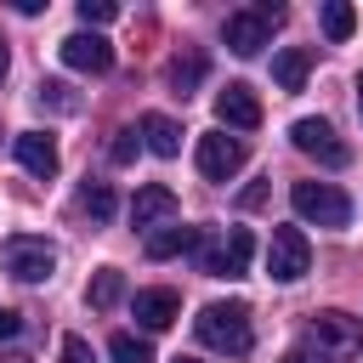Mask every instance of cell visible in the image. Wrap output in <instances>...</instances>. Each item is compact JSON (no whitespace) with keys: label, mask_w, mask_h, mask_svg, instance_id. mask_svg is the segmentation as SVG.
I'll return each instance as SVG.
<instances>
[{"label":"cell","mask_w":363,"mask_h":363,"mask_svg":"<svg viewBox=\"0 0 363 363\" xmlns=\"http://www.w3.org/2000/svg\"><path fill=\"white\" fill-rule=\"evenodd\" d=\"M193 335L210 352H227V357H244L255 346V329H250V306L244 301H210V306H199Z\"/></svg>","instance_id":"1"},{"label":"cell","mask_w":363,"mask_h":363,"mask_svg":"<svg viewBox=\"0 0 363 363\" xmlns=\"http://www.w3.org/2000/svg\"><path fill=\"white\" fill-rule=\"evenodd\" d=\"M284 6H272V0H261V6H250V11H233L227 17V28H221V40H227V51H238V57H255L267 40H272V28H284Z\"/></svg>","instance_id":"2"},{"label":"cell","mask_w":363,"mask_h":363,"mask_svg":"<svg viewBox=\"0 0 363 363\" xmlns=\"http://www.w3.org/2000/svg\"><path fill=\"white\" fill-rule=\"evenodd\" d=\"M289 204H295V216L312 221V227H346V221H352V199H346L335 182H295V187H289Z\"/></svg>","instance_id":"3"},{"label":"cell","mask_w":363,"mask_h":363,"mask_svg":"<svg viewBox=\"0 0 363 363\" xmlns=\"http://www.w3.org/2000/svg\"><path fill=\"white\" fill-rule=\"evenodd\" d=\"M0 261H6V272H11L17 284H45V278L57 272V250H51L45 238H28V233H11V238L0 244Z\"/></svg>","instance_id":"4"},{"label":"cell","mask_w":363,"mask_h":363,"mask_svg":"<svg viewBox=\"0 0 363 363\" xmlns=\"http://www.w3.org/2000/svg\"><path fill=\"white\" fill-rule=\"evenodd\" d=\"M306 335H312L318 357H329V363H346V357L363 352V323H357L352 312H318Z\"/></svg>","instance_id":"5"},{"label":"cell","mask_w":363,"mask_h":363,"mask_svg":"<svg viewBox=\"0 0 363 363\" xmlns=\"http://www.w3.org/2000/svg\"><path fill=\"white\" fill-rule=\"evenodd\" d=\"M312 267V244L301 227H272V244H267V272L272 284H301Z\"/></svg>","instance_id":"6"},{"label":"cell","mask_w":363,"mask_h":363,"mask_svg":"<svg viewBox=\"0 0 363 363\" xmlns=\"http://www.w3.org/2000/svg\"><path fill=\"white\" fill-rule=\"evenodd\" d=\"M250 255H255V238H250V227H227L221 238H210L204 244V272L210 278H244L250 272Z\"/></svg>","instance_id":"7"},{"label":"cell","mask_w":363,"mask_h":363,"mask_svg":"<svg viewBox=\"0 0 363 363\" xmlns=\"http://www.w3.org/2000/svg\"><path fill=\"white\" fill-rule=\"evenodd\" d=\"M289 142H295L306 159L329 164V170H340V164L352 159V147L335 136V125H329V119H295V125H289Z\"/></svg>","instance_id":"8"},{"label":"cell","mask_w":363,"mask_h":363,"mask_svg":"<svg viewBox=\"0 0 363 363\" xmlns=\"http://www.w3.org/2000/svg\"><path fill=\"white\" fill-rule=\"evenodd\" d=\"M244 159H250L244 136H227V130L199 136V176H204V182H227V176H238Z\"/></svg>","instance_id":"9"},{"label":"cell","mask_w":363,"mask_h":363,"mask_svg":"<svg viewBox=\"0 0 363 363\" xmlns=\"http://www.w3.org/2000/svg\"><path fill=\"white\" fill-rule=\"evenodd\" d=\"M57 51H62V62H68V68H79V74H108V68H113V45H108L102 34H91V28L68 34Z\"/></svg>","instance_id":"10"},{"label":"cell","mask_w":363,"mask_h":363,"mask_svg":"<svg viewBox=\"0 0 363 363\" xmlns=\"http://www.w3.org/2000/svg\"><path fill=\"white\" fill-rule=\"evenodd\" d=\"M216 119H221L227 130H255V125H261V96L233 79L227 91H216Z\"/></svg>","instance_id":"11"},{"label":"cell","mask_w":363,"mask_h":363,"mask_svg":"<svg viewBox=\"0 0 363 363\" xmlns=\"http://www.w3.org/2000/svg\"><path fill=\"white\" fill-rule=\"evenodd\" d=\"M130 312H136L142 329H170L182 318V295L176 289H136L130 295Z\"/></svg>","instance_id":"12"},{"label":"cell","mask_w":363,"mask_h":363,"mask_svg":"<svg viewBox=\"0 0 363 363\" xmlns=\"http://www.w3.org/2000/svg\"><path fill=\"white\" fill-rule=\"evenodd\" d=\"M11 147H17V164H23L28 176H40V182H51L57 164H62V159H57V142H51L45 130H23Z\"/></svg>","instance_id":"13"},{"label":"cell","mask_w":363,"mask_h":363,"mask_svg":"<svg viewBox=\"0 0 363 363\" xmlns=\"http://www.w3.org/2000/svg\"><path fill=\"white\" fill-rule=\"evenodd\" d=\"M170 216H176V193H170L164 182L136 187V199H130V221H136V227H147V233H153V227H164Z\"/></svg>","instance_id":"14"},{"label":"cell","mask_w":363,"mask_h":363,"mask_svg":"<svg viewBox=\"0 0 363 363\" xmlns=\"http://www.w3.org/2000/svg\"><path fill=\"white\" fill-rule=\"evenodd\" d=\"M204 74H210V57H204V51H193V45H182V51L164 62V79H170V91H176V96L199 91V85H204Z\"/></svg>","instance_id":"15"},{"label":"cell","mask_w":363,"mask_h":363,"mask_svg":"<svg viewBox=\"0 0 363 363\" xmlns=\"http://www.w3.org/2000/svg\"><path fill=\"white\" fill-rule=\"evenodd\" d=\"M142 147L159 153V159H176L182 153V125L170 113H142Z\"/></svg>","instance_id":"16"},{"label":"cell","mask_w":363,"mask_h":363,"mask_svg":"<svg viewBox=\"0 0 363 363\" xmlns=\"http://www.w3.org/2000/svg\"><path fill=\"white\" fill-rule=\"evenodd\" d=\"M306 68H312V51H301V45L278 51V57H272V79H278V91H301V85H306Z\"/></svg>","instance_id":"17"},{"label":"cell","mask_w":363,"mask_h":363,"mask_svg":"<svg viewBox=\"0 0 363 363\" xmlns=\"http://www.w3.org/2000/svg\"><path fill=\"white\" fill-rule=\"evenodd\" d=\"M199 238H204L199 227H159V233H147V255H153V261H170V255L193 250Z\"/></svg>","instance_id":"18"},{"label":"cell","mask_w":363,"mask_h":363,"mask_svg":"<svg viewBox=\"0 0 363 363\" xmlns=\"http://www.w3.org/2000/svg\"><path fill=\"white\" fill-rule=\"evenodd\" d=\"M85 301H91L96 312H113V306L125 301V272H119V267H102V272L91 278V289H85Z\"/></svg>","instance_id":"19"},{"label":"cell","mask_w":363,"mask_h":363,"mask_svg":"<svg viewBox=\"0 0 363 363\" xmlns=\"http://www.w3.org/2000/svg\"><path fill=\"white\" fill-rule=\"evenodd\" d=\"M79 210H85L91 221H108V216H113V187H108V182H85V187H79Z\"/></svg>","instance_id":"20"},{"label":"cell","mask_w":363,"mask_h":363,"mask_svg":"<svg viewBox=\"0 0 363 363\" xmlns=\"http://www.w3.org/2000/svg\"><path fill=\"white\" fill-rule=\"evenodd\" d=\"M352 28H357V11H352L346 0H329V6H323V34H329V40H346Z\"/></svg>","instance_id":"21"},{"label":"cell","mask_w":363,"mask_h":363,"mask_svg":"<svg viewBox=\"0 0 363 363\" xmlns=\"http://www.w3.org/2000/svg\"><path fill=\"white\" fill-rule=\"evenodd\" d=\"M108 357H113V363H153L147 340H136V335H113V340H108Z\"/></svg>","instance_id":"22"},{"label":"cell","mask_w":363,"mask_h":363,"mask_svg":"<svg viewBox=\"0 0 363 363\" xmlns=\"http://www.w3.org/2000/svg\"><path fill=\"white\" fill-rule=\"evenodd\" d=\"M34 96H40V108H57V113H74V108H79V102H74V91H68L62 79H40V91H34Z\"/></svg>","instance_id":"23"},{"label":"cell","mask_w":363,"mask_h":363,"mask_svg":"<svg viewBox=\"0 0 363 363\" xmlns=\"http://www.w3.org/2000/svg\"><path fill=\"white\" fill-rule=\"evenodd\" d=\"M113 17H119V6H113V0H79V23H85L91 34H96L102 23H113Z\"/></svg>","instance_id":"24"},{"label":"cell","mask_w":363,"mask_h":363,"mask_svg":"<svg viewBox=\"0 0 363 363\" xmlns=\"http://www.w3.org/2000/svg\"><path fill=\"white\" fill-rule=\"evenodd\" d=\"M136 147H142V136H136V130H113V147H108V153H113V164H130V159H136Z\"/></svg>","instance_id":"25"},{"label":"cell","mask_w":363,"mask_h":363,"mask_svg":"<svg viewBox=\"0 0 363 363\" xmlns=\"http://www.w3.org/2000/svg\"><path fill=\"white\" fill-rule=\"evenodd\" d=\"M62 363H96L91 357V340L85 335H62Z\"/></svg>","instance_id":"26"},{"label":"cell","mask_w":363,"mask_h":363,"mask_svg":"<svg viewBox=\"0 0 363 363\" xmlns=\"http://www.w3.org/2000/svg\"><path fill=\"white\" fill-rule=\"evenodd\" d=\"M17 329H23V318H17L11 306H0V340H6V335H17Z\"/></svg>","instance_id":"27"},{"label":"cell","mask_w":363,"mask_h":363,"mask_svg":"<svg viewBox=\"0 0 363 363\" xmlns=\"http://www.w3.org/2000/svg\"><path fill=\"white\" fill-rule=\"evenodd\" d=\"M6 68H11V51H6V40H0V79H6Z\"/></svg>","instance_id":"28"},{"label":"cell","mask_w":363,"mask_h":363,"mask_svg":"<svg viewBox=\"0 0 363 363\" xmlns=\"http://www.w3.org/2000/svg\"><path fill=\"white\" fill-rule=\"evenodd\" d=\"M357 108H363V79H357Z\"/></svg>","instance_id":"29"},{"label":"cell","mask_w":363,"mask_h":363,"mask_svg":"<svg viewBox=\"0 0 363 363\" xmlns=\"http://www.w3.org/2000/svg\"><path fill=\"white\" fill-rule=\"evenodd\" d=\"M284 363H306V357H301V352H295V357H284Z\"/></svg>","instance_id":"30"},{"label":"cell","mask_w":363,"mask_h":363,"mask_svg":"<svg viewBox=\"0 0 363 363\" xmlns=\"http://www.w3.org/2000/svg\"><path fill=\"white\" fill-rule=\"evenodd\" d=\"M176 363H199V357H176Z\"/></svg>","instance_id":"31"},{"label":"cell","mask_w":363,"mask_h":363,"mask_svg":"<svg viewBox=\"0 0 363 363\" xmlns=\"http://www.w3.org/2000/svg\"><path fill=\"white\" fill-rule=\"evenodd\" d=\"M6 363H28V357H6Z\"/></svg>","instance_id":"32"}]
</instances>
